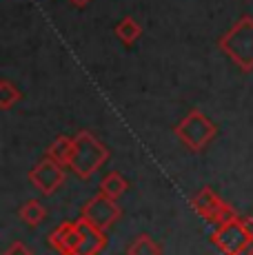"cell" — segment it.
<instances>
[{
  "instance_id": "cell-8",
  "label": "cell",
  "mask_w": 253,
  "mask_h": 255,
  "mask_svg": "<svg viewBox=\"0 0 253 255\" xmlns=\"http://www.w3.org/2000/svg\"><path fill=\"white\" fill-rule=\"evenodd\" d=\"M80 244V224L62 222L49 233V247L60 255H76V249Z\"/></svg>"
},
{
  "instance_id": "cell-16",
  "label": "cell",
  "mask_w": 253,
  "mask_h": 255,
  "mask_svg": "<svg viewBox=\"0 0 253 255\" xmlns=\"http://www.w3.org/2000/svg\"><path fill=\"white\" fill-rule=\"evenodd\" d=\"M2 255H36V253H33V251L27 247L25 242H20V240H16V242H11V244H9V249H7V251H4Z\"/></svg>"
},
{
  "instance_id": "cell-17",
  "label": "cell",
  "mask_w": 253,
  "mask_h": 255,
  "mask_svg": "<svg viewBox=\"0 0 253 255\" xmlns=\"http://www.w3.org/2000/svg\"><path fill=\"white\" fill-rule=\"evenodd\" d=\"M71 4H74V7H78V9H82V7H87V4L91 2V0H69Z\"/></svg>"
},
{
  "instance_id": "cell-14",
  "label": "cell",
  "mask_w": 253,
  "mask_h": 255,
  "mask_svg": "<svg viewBox=\"0 0 253 255\" xmlns=\"http://www.w3.org/2000/svg\"><path fill=\"white\" fill-rule=\"evenodd\" d=\"M18 215H20V220L27 224V227H38V224L45 222L47 209L42 207L38 200H27V202L20 207V211H18Z\"/></svg>"
},
{
  "instance_id": "cell-3",
  "label": "cell",
  "mask_w": 253,
  "mask_h": 255,
  "mask_svg": "<svg viewBox=\"0 0 253 255\" xmlns=\"http://www.w3.org/2000/svg\"><path fill=\"white\" fill-rule=\"evenodd\" d=\"M211 244L225 255H245L253 244V215H238L231 222L216 227L211 233Z\"/></svg>"
},
{
  "instance_id": "cell-10",
  "label": "cell",
  "mask_w": 253,
  "mask_h": 255,
  "mask_svg": "<svg viewBox=\"0 0 253 255\" xmlns=\"http://www.w3.org/2000/svg\"><path fill=\"white\" fill-rule=\"evenodd\" d=\"M74 153H76V140L69 138V135H58V138L47 146L45 158H49L62 166H71V162H74Z\"/></svg>"
},
{
  "instance_id": "cell-11",
  "label": "cell",
  "mask_w": 253,
  "mask_h": 255,
  "mask_svg": "<svg viewBox=\"0 0 253 255\" xmlns=\"http://www.w3.org/2000/svg\"><path fill=\"white\" fill-rule=\"evenodd\" d=\"M126 189H129V182L125 180L123 173H118V171H111V173H107L105 178L100 180V193H105L107 198H123L126 193Z\"/></svg>"
},
{
  "instance_id": "cell-2",
  "label": "cell",
  "mask_w": 253,
  "mask_h": 255,
  "mask_svg": "<svg viewBox=\"0 0 253 255\" xmlns=\"http://www.w3.org/2000/svg\"><path fill=\"white\" fill-rule=\"evenodd\" d=\"M76 153L74 162H71V171L80 180H89L91 175H96L102 166L109 160V149L96 138L89 131H78L76 133Z\"/></svg>"
},
{
  "instance_id": "cell-1",
  "label": "cell",
  "mask_w": 253,
  "mask_h": 255,
  "mask_svg": "<svg viewBox=\"0 0 253 255\" xmlns=\"http://www.w3.org/2000/svg\"><path fill=\"white\" fill-rule=\"evenodd\" d=\"M218 47L242 71H253V18L242 16L225 36H220Z\"/></svg>"
},
{
  "instance_id": "cell-4",
  "label": "cell",
  "mask_w": 253,
  "mask_h": 255,
  "mask_svg": "<svg viewBox=\"0 0 253 255\" xmlns=\"http://www.w3.org/2000/svg\"><path fill=\"white\" fill-rule=\"evenodd\" d=\"M218 135V127L202 114L200 109H191L176 125V138L187 146L189 151L207 149Z\"/></svg>"
},
{
  "instance_id": "cell-12",
  "label": "cell",
  "mask_w": 253,
  "mask_h": 255,
  "mask_svg": "<svg viewBox=\"0 0 253 255\" xmlns=\"http://www.w3.org/2000/svg\"><path fill=\"white\" fill-rule=\"evenodd\" d=\"M126 255H162V247L149 233H140L126 247Z\"/></svg>"
},
{
  "instance_id": "cell-6",
  "label": "cell",
  "mask_w": 253,
  "mask_h": 255,
  "mask_svg": "<svg viewBox=\"0 0 253 255\" xmlns=\"http://www.w3.org/2000/svg\"><path fill=\"white\" fill-rule=\"evenodd\" d=\"M120 215H123V211H120L118 202H116L114 198H107L100 191L94 198L87 200L80 211V218H85L89 224H94L96 229H100V231H105V233L118 222Z\"/></svg>"
},
{
  "instance_id": "cell-18",
  "label": "cell",
  "mask_w": 253,
  "mask_h": 255,
  "mask_svg": "<svg viewBox=\"0 0 253 255\" xmlns=\"http://www.w3.org/2000/svg\"><path fill=\"white\" fill-rule=\"evenodd\" d=\"M245 255H253V244H251L249 249H247V253H245Z\"/></svg>"
},
{
  "instance_id": "cell-7",
  "label": "cell",
  "mask_w": 253,
  "mask_h": 255,
  "mask_svg": "<svg viewBox=\"0 0 253 255\" xmlns=\"http://www.w3.org/2000/svg\"><path fill=\"white\" fill-rule=\"evenodd\" d=\"M29 182L36 186L42 195H53L65 184V166L45 158L29 171Z\"/></svg>"
},
{
  "instance_id": "cell-5",
  "label": "cell",
  "mask_w": 253,
  "mask_h": 255,
  "mask_svg": "<svg viewBox=\"0 0 253 255\" xmlns=\"http://www.w3.org/2000/svg\"><path fill=\"white\" fill-rule=\"evenodd\" d=\"M191 207L198 215H202V218L207 220L209 224H213V227H222V224H227V222H231V220L238 218L236 209H233L231 204H227L211 186H204V189H200L196 195H193Z\"/></svg>"
},
{
  "instance_id": "cell-9",
  "label": "cell",
  "mask_w": 253,
  "mask_h": 255,
  "mask_svg": "<svg viewBox=\"0 0 253 255\" xmlns=\"http://www.w3.org/2000/svg\"><path fill=\"white\" fill-rule=\"evenodd\" d=\"M80 224V244L76 249V255H98L107 247V233L89 224L85 218H78Z\"/></svg>"
},
{
  "instance_id": "cell-13",
  "label": "cell",
  "mask_w": 253,
  "mask_h": 255,
  "mask_svg": "<svg viewBox=\"0 0 253 255\" xmlns=\"http://www.w3.org/2000/svg\"><path fill=\"white\" fill-rule=\"evenodd\" d=\"M140 36H142V27L135 22V18L125 16L123 20L116 24V38H118L125 47H131Z\"/></svg>"
},
{
  "instance_id": "cell-15",
  "label": "cell",
  "mask_w": 253,
  "mask_h": 255,
  "mask_svg": "<svg viewBox=\"0 0 253 255\" xmlns=\"http://www.w3.org/2000/svg\"><path fill=\"white\" fill-rule=\"evenodd\" d=\"M22 100V93L18 87H13L9 80H2L0 82V107H2L4 111L11 109L13 105H18V102Z\"/></svg>"
}]
</instances>
